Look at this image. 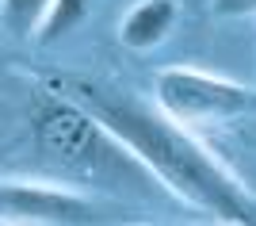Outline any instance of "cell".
<instances>
[{
	"mask_svg": "<svg viewBox=\"0 0 256 226\" xmlns=\"http://www.w3.org/2000/svg\"><path fill=\"white\" fill-rule=\"evenodd\" d=\"M46 92H58V96L80 104L142 169L153 172L188 207L218 218V222L256 226L252 195L164 111H150L138 100L118 96L84 77H54Z\"/></svg>",
	"mask_w": 256,
	"mask_h": 226,
	"instance_id": "6da1fadb",
	"label": "cell"
},
{
	"mask_svg": "<svg viewBox=\"0 0 256 226\" xmlns=\"http://www.w3.org/2000/svg\"><path fill=\"white\" fill-rule=\"evenodd\" d=\"M157 104L180 127H218L256 108V88L203 69L172 65L157 73Z\"/></svg>",
	"mask_w": 256,
	"mask_h": 226,
	"instance_id": "7a4b0ae2",
	"label": "cell"
},
{
	"mask_svg": "<svg viewBox=\"0 0 256 226\" xmlns=\"http://www.w3.org/2000/svg\"><path fill=\"white\" fill-rule=\"evenodd\" d=\"M34 130H38V146L50 157L80 172H104L118 161V153H126L80 104L58 96V92L42 104Z\"/></svg>",
	"mask_w": 256,
	"mask_h": 226,
	"instance_id": "3957f363",
	"label": "cell"
},
{
	"mask_svg": "<svg viewBox=\"0 0 256 226\" xmlns=\"http://www.w3.org/2000/svg\"><path fill=\"white\" fill-rule=\"evenodd\" d=\"M84 195L54 184H0V222L16 226H80L92 222Z\"/></svg>",
	"mask_w": 256,
	"mask_h": 226,
	"instance_id": "277c9868",
	"label": "cell"
},
{
	"mask_svg": "<svg viewBox=\"0 0 256 226\" xmlns=\"http://www.w3.org/2000/svg\"><path fill=\"white\" fill-rule=\"evenodd\" d=\"M180 20V8L172 0H138L118 23V39L130 50H153L168 39V31Z\"/></svg>",
	"mask_w": 256,
	"mask_h": 226,
	"instance_id": "5b68a950",
	"label": "cell"
},
{
	"mask_svg": "<svg viewBox=\"0 0 256 226\" xmlns=\"http://www.w3.org/2000/svg\"><path fill=\"white\" fill-rule=\"evenodd\" d=\"M92 4H96V0H50V12H46L42 27L34 31V39H38L42 46L65 39L76 23H84V16L92 12Z\"/></svg>",
	"mask_w": 256,
	"mask_h": 226,
	"instance_id": "8992f818",
	"label": "cell"
},
{
	"mask_svg": "<svg viewBox=\"0 0 256 226\" xmlns=\"http://www.w3.org/2000/svg\"><path fill=\"white\" fill-rule=\"evenodd\" d=\"M46 12H50V0H0V23L20 39L42 27Z\"/></svg>",
	"mask_w": 256,
	"mask_h": 226,
	"instance_id": "52a82bcc",
	"label": "cell"
},
{
	"mask_svg": "<svg viewBox=\"0 0 256 226\" xmlns=\"http://www.w3.org/2000/svg\"><path fill=\"white\" fill-rule=\"evenodd\" d=\"M214 16H256V0H210Z\"/></svg>",
	"mask_w": 256,
	"mask_h": 226,
	"instance_id": "ba28073f",
	"label": "cell"
}]
</instances>
